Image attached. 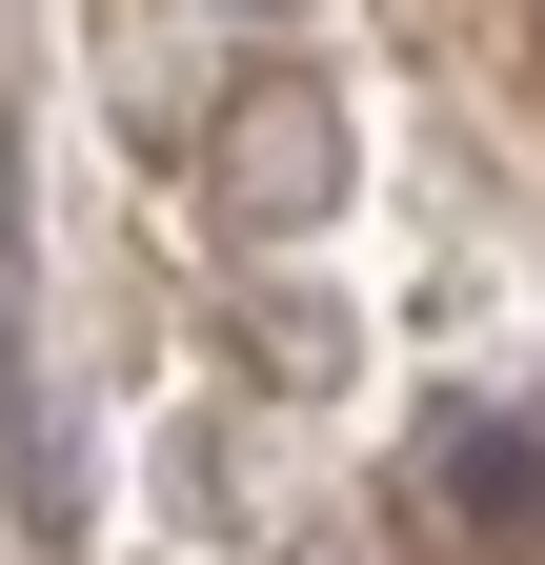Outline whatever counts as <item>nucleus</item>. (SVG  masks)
<instances>
[{"instance_id": "2", "label": "nucleus", "mask_w": 545, "mask_h": 565, "mask_svg": "<svg viewBox=\"0 0 545 565\" xmlns=\"http://www.w3.org/2000/svg\"><path fill=\"white\" fill-rule=\"evenodd\" d=\"M425 525H445V565H545V445L525 424H425Z\"/></svg>"}, {"instance_id": "1", "label": "nucleus", "mask_w": 545, "mask_h": 565, "mask_svg": "<svg viewBox=\"0 0 545 565\" xmlns=\"http://www.w3.org/2000/svg\"><path fill=\"white\" fill-rule=\"evenodd\" d=\"M202 223L223 243H323L344 223V102L303 61H243L223 82V121H202Z\"/></svg>"}]
</instances>
